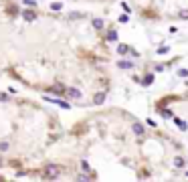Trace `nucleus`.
I'll list each match as a JSON object with an SVG mask.
<instances>
[{"label":"nucleus","instance_id":"nucleus-5","mask_svg":"<svg viewBox=\"0 0 188 182\" xmlns=\"http://www.w3.org/2000/svg\"><path fill=\"white\" fill-rule=\"evenodd\" d=\"M69 2H87V4H111L116 0H69Z\"/></svg>","mask_w":188,"mask_h":182},{"label":"nucleus","instance_id":"nucleus-1","mask_svg":"<svg viewBox=\"0 0 188 182\" xmlns=\"http://www.w3.org/2000/svg\"><path fill=\"white\" fill-rule=\"evenodd\" d=\"M0 73L77 105L101 103L111 89L103 20L0 0Z\"/></svg>","mask_w":188,"mask_h":182},{"label":"nucleus","instance_id":"nucleus-4","mask_svg":"<svg viewBox=\"0 0 188 182\" xmlns=\"http://www.w3.org/2000/svg\"><path fill=\"white\" fill-rule=\"evenodd\" d=\"M130 6L148 22H188V0H130Z\"/></svg>","mask_w":188,"mask_h":182},{"label":"nucleus","instance_id":"nucleus-3","mask_svg":"<svg viewBox=\"0 0 188 182\" xmlns=\"http://www.w3.org/2000/svg\"><path fill=\"white\" fill-rule=\"evenodd\" d=\"M63 132L51 107L30 97L0 93V180H45L51 152Z\"/></svg>","mask_w":188,"mask_h":182},{"label":"nucleus","instance_id":"nucleus-2","mask_svg":"<svg viewBox=\"0 0 188 182\" xmlns=\"http://www.w3.org/2000/svg\"><path fill=\"white\" fill-rule=\"evenodd\" d=\"M186 166V150L121 107L79 117L51 152L45 180H164Z\"/></svg>","mask_w":188,"mask_h":182}]
</instances>
